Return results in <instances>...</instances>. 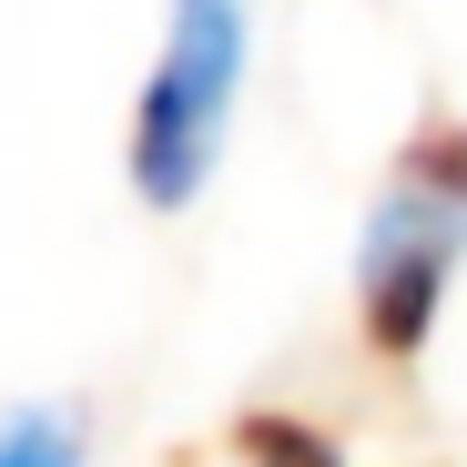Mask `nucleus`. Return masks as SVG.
Returning a JSON list of instances; mask_svg holds the SVG:
<instances>
[{"label":"nucleus","instance_id":"nucleus-1","mask_svg":"<svg viewBox=\"0 0 467 467\" xmlns=\"http://www.w3.org/2000/svg\"><path fill=\"white\" fill-rule=\"evenodd\" d=\"M244 41H254V0H173L163 61L132 102V193L152 213L203 193L234 122V82H244Z\"/></svg>","mask_w":467,"mask_h":467},{"label":"nucleus","instance_id":"nucleus-2","mask_svg":"<svg viewBox=\"0 0 467 467\" xmlns=\"http://www.w3.org/2000/svg\"><path fill=\"white\" fill-rule=\"evenodd\" d=\"M457 254H467V203L427 193L397 173V193L376 203L366 244H356V316H366V346L376 356H417L437 336V305L457 285Z\"/></svg>","mask_w":467,"mask_h":467},{"label":"nucleus","instance_id":"nucleus-3","mask_svg":"<svg viewBox=\"0 0 467 467\" xmlns=\"http://www.w3.org/2000/svg\"><path fill=\"white\" fill-rule=\"evenodd\" d=\"M234 457H244V467H346V447L316 417H285V407L234 417Z\"/></svg>","mask_w":467,"mask_h":467},{"label":"nucleus","instance_id":"nucleus-4","mask_svg":"<svg viewBox=\"0 0 467 467\" xmlns=\"http://www.w3.org/2000/svg\"><path fill=\"white\" fill-rule=\"evenodd\" d=\"M397 173L427 183V193H447V203H467V112H427L407 132V152H397Z\"/></svg>","mask_w":467,"mask_h":467},{"label":"nucleus","instance_id":"nucleus-5","mask_svg":"<svg viewBox=\"0 0 467 467\" xmlns=\"http://www.w3.org/2000/svg\"><path fill=\"white\" fill-rule=\"evenodd\" d=\"M0 467H82V417H71V407L0 417Z\"/></svg>","mask_w":467,"mask_h":467}]
</instances>
